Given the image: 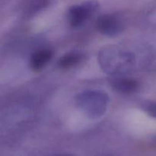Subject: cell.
<instances>
[{
    "mask_svg": "<svg viewBox=\"0 0 156 156\" xmlns=\"http://www.w3.org/2000/svg\"><path fill=\"white\" fill-rule=\"evenodd\" d=\"M155 50L151 46L135 47L109 46L98 53V62L102 69L114 76L124 75L141 67H146L155 58Z\"/></svg>",
    "mask_w": 156,
    "mask_h": 156,
    "instance_id": "6da1fadb",
    "label": "cell"
},
{
    "mask_svg": "<svg viewBox=\"0 0 156 156\" xmlns=\"http://www.w3.org/2000/svg\"><path fill=\"white\" fill-rule=\"evenodd\" d=\"M78 107L91 119H97L105 114L109 103V97L101 90H87L76 97Z\"/></svg>",
    "mask_w": 156,
    "mask_h": 156,
    "instance_id": "7a4b0ae2",
    "label": "cell"
},
{
    "mask_svg": "<svg viewBox=\"0 0 156 156\" xmlns=\"http://www.w3.org/2000/svg\"><path fill=\"white\" fill-rule=\"evenodd\" d=\"M99 9L97 0H88L71 6L68 10V21L73 28H80L94 15Z\"/></svg>",
    "mask_w": 156,
    "mask_h": 156,
    "instance_id": "3957f363",
    "label": "cell"
},
{
    "mask_svg": "<svg viewBox=\"0 0 156 156\" xmlns=\"http://www.w3.org/2000/svg\"><path fill=\"white\" fill-rule=\"evenodd\" d=\"M96 27L103 35L112 37L122 33L124 29V22L116 14H106L98 18Z\"/></svg>",
    "mask_w": 156,
    "mask_h": 156,
    "instance_id": "277c9868",
    "label": "cell"
},
{
    "mask_svg": "<svg viewBox=\"0 0 156 156\" xmlns=\"http://www.w3.org/2000/svg\"><path fill=\"white\" fill-rule=\"evenodd\" d=\"M111 85L114 91L123 94H133L139 88L138 82L132 79L118 77L111 81Z\"/></svg>",
    "mask_w": 156,
    "mask_h": 156,
    "instance_id": "5b68a950",
    "label": "cell"
},
{
    "mask_svg": "<svg viewBox=\"0 0 156 156\" xmlns=\"http://www.w3.org/2000/svg\"><path fill=\"white\" fill-rule=\"evenodd\" d=\"M85 59V55L79 50H73L61 56L57 62V66L62 69L74 68L82 63Z\"/></svg>",
    "mask_w": 156,
    "mask_h": 156,
    "instance_id": "8992f818",
    "label": "cell"
},
{
    "mask_svg": "<svg viewBox=\"0 0 156 156\" xmlns=\"http://www.w3.org/2000/svg\"><path fill=\"white\" fill-rule=\"evenodd\" d=\"M53 57V52L49 49H42L33 53L30 59V66L34 71L44 69Z\"/></svg>",
    "mask_w": 156,
    "mask_h": 156,
    "instance_id": "52a82bcc",
    "label": "cell"
},
{
    "mask_svg": "<svg viewBox=\"0 0 156 156\" xmlns=\"http://www.w3.org/2000/svg\"><path fill=\"white\" fill-rule=\"evenodd\" d=\"M148 114L156 118V103H148L144 106Z\"/></svg>",
    "mask_w": 156,
    "mask_h": 156,
    "instance_id": "ba28073f",
    "label": "cell"
}]
</instances>
